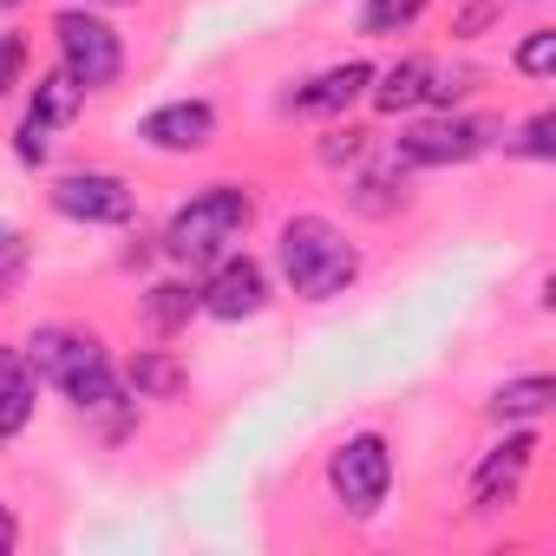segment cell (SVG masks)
Listing matches in <instances>:
<instances>
[{
  "label": "cell",
  "mask_w": 556,
  "mask_h": 556,
  "mask_svg": "<svg viewBox=\"0 0 556 556\" xmlns=\"http://www.w3.org/2000/svg\"><path fill=\"white\" fill-rule=\"evenodd\" d=\"M27 86V34H0V99Z\"/></svg>",
  "instance_id": "603a6c76"
},
{
  "label": "cell",
  "mask_w": 556,
  "mask_h": 556,
  "mask_svg": "<svg viewBox=\"0 0 556 556\" xmlns=\"http://www.w3.org/2000/svg\"><path fill=\"white\" fill-rule=\"evenodd\" d=\"M79 118H86V86H79L66 66L40 73L34 92H27V112H21V125H14V157H21L27 170H47L53 151H60V138H66Z\"/></svg>",
  "instance_id": "8992f818"
},
{
  "label": "cell",
  "mask_w": 556,
  "mask_h": 556,
  "mask_svg": "<svg viewBox=\"0 0 556 556\" xmlns=\"http://www.w3.org/2000/svg\"><path fill=\"white\" fill-rule=\"evenodd\" d=\"M0 8H21V0H0Z\"/></svg>",
  "instance_id": "83f0119b"
},
{
  "label": "cell",
  "mask_w": 556,
  "mask_h": 556,
  "mask_svg": "<svg viewBox=\"0 0 556 556\" xmlns=\"http://www.w3.org/2000/svg\"><path fill=\"white\" fill-rule=\"evenodd\" d=\"M79 8H131V0H79Z\"/></svg>",
  "instance_id": "4316f807"
},
{
  "label": "cell",
  "mask_w": 556,
  "mask_h": 556,
  "mask_svg": "<svg viewBox=\"0 0 556 556\" xmlns=\"http://www.w3.org/2000/svg\"><path fill=\"white\" fill-rule=\"evenodd\" d=\"M21 354H27V367H34V374H40L73 413H86V419H112V432L125 426L131 393H125V374H118V361H112V348H105L99 328L47 321V328H34V334L21 341Z\"/></svg>",
  "instance_id": "6da1fadb"
},
{
  "label": "cell",
  "mask_w": 556,
  "mask_h": 556,
  "mask_svg": "<svg viewBox=\"0 0 556 556\" xmlns=\"http://www.w3.org/2000/svg\"><path fill=\"white\" fill-rule=\"evenodd\" d=\"M328 497L348 517H380V504L393 497V439L387 432H348L328 452Z\"/></svg>",
  "instance_id": "52a82bcc"
},
{
  "label": "cell",
  "mask_w": 556,
  "mask_h": 556,
  "mask_svg": "<svg viewBox=\"0 0 556 556\" xmlns=\"http://www.w3.org/2000/svg\"><path fill=\"white\" fill-rule=\"evenodd\" d=\"M432 66H439V60H426V53H406V60H393V66H374V86H367L374 112H387V118L419 112L426 92H432Z\"/></svg>",
  "instance_id": "9a60e30c"
},
{
  "label": "cell",
  "mask_w": 556,
  "mask_h": 556,
  "mask_svg": "<svg viewBox=\"0 0 556 556\" xmlns=\"http://www.w3.org/2000/svg\"><path fill=\"white\" fill-rule=\"evenodd\" d=\"M497 138H504V118L445 105V112H426V118L400 125V138H387L380 151L400 170H458V164H478L484 151H497Z\"/></svg>",
  "instance_id": "277c9868"
},
{
  "label": "cell",
  "mask_w": 556,
  "mask_h": 556,
  "mask_svg": "<svg viewBox=\"0 0 556 556\" xmlns=\"http://www.w3.org/2000/svg\"><path fill=\"white\" fill-rule=\"evenodd\" d=\"M536 452H543V432H536V426H504V439L471 465L465 504H471V510H504V504H517V491H523Z\"/></svg>",
  "instance_id": "30bf717a"
},
{
  "label": "cell",
  "mask_w": 556,
  "mask_h": 556,
  "mask_svg": "<svg viewBox=\"0 0 556 556\" xmlns=\"http://www.w3.org/2000/svg\"><path fill=\"white\" fill-rule=\"evenodd\" d=\"M374 144H380V138H374L367 125H334V131H328V138L315 144V157H321L328 170H354V164H361V157H367Z\"/></svg>",
  "instance_id": "44dd1931"
},
{
  "label": "cell",
  "mask_w": 556,
  "mask_h": 556,
  "mask_svg": "<svg viewBox=\"0 0 556 556\" xmlns=\"http://www.w3.org/2000/svg\"><path fill=\"white\" fill-rule=\"evenodd\" d=\"M47 210L66 223H86V229H125L138 216V190H131V177L86 164V170H60L47 184Z\"/></svg>",
  "instance_id": "9c48e42d"
},
{
  "label": "cell",
  "mask_w": 556,
  "mask_h": 556,
  "mask_svg": "<svg viewBox=\"0 0 556 556\" xmlns=\"http://www.w3.org/2000/svg\"><path fill=\"white\" fill-rule=\"evenodd\" d=\"M367 86H374V60H334V66L295 79L282 92V112L289 118H348L367 99Z\"/></svg>",
  "instance_id": "8fae6325"
},
{
  "label": "cell",
  "mask_w": 556,
  "mask_h": 556,
  "mask_svg": "<svg viewBox=\"0 0 556 556\" xmlns=\"http://www.w3.org/2000/svg\"><path fill=\"white\" fill-rule=\"evenodd\" d=\"M53 53L86 86V99L92 92H112L125 79V40L105 21V8H79V0H66V8L53 14Z\"/></svg>",
  "instance_id": "5b68a950"
},
{
  "label": "cell",
  "mask_w": 556,
  "mask_h": 556,
  "mask_svg": "<svg viewBox=\"0 0 556 556\" xmlns=\"http://www.w3.org/2000/svg\"><path fill=\"white\" fill-rule=\"evenodd\" d=\"M197 321V282L177 268V275H157V282L138 289V328L151 341H177L184 328Z\"/></svg>",
  "instance_id": "5bb4252c"
},
{
  "label": "cell",
  "mask_w": 556,
  "mask_h": 556,
  "mask_svg": "<svg viewBox=\"0 0 556 556\" xmlns=\"http://www.w3.org/2000/svg\"><path fill=\"white\" fill-rule=\"evenodd\" d=\"M361 242H348V229L321 210H295L275 223V275L289 282L295 302H334L361 282Z\"/></svg>",
  "instance_id": "3957f363"
},
{
  "label": "cell",
  "mask_w": 556,
  "mask_h": 556,
  "mask_svg": "<svg viewBox=\"0 0 556 556\" xmlns=\"http://www.w3.org/2000/svg\"><path fill=\"white\" fill-rule=\"evenodd\" d=\"M497 14H504V0H465V8L452 14V34H458V40H478Z\"/></svg>",
  "instance_id": "cb8c5ba5"
},
{
  "label": "cell",
  "mask_w": 556,
  "mask_h": 556,
  "mask_svg": "<svg viewBox=\"0 0 556 556\" xmlns=\"http://www.w3.org/2000/svg\"><path fill=\"white\" fill-rule=\"evenodd\" d=\"M14 536H21V523H14V510L0 504V549H14Z\"/></svg>",
  "instance_id": "d4e9b609"
},
{
  "label": "cell",
  "mask_w": 556,
  "mask_h": 556,
  "mask_svg": "<svg viewBox=\"0 0 556 556\" xmlns=\"http://www.w3.org/2000/svg\"><path fill=\"white\" fill-rule=\"evenodd\" d=\"M34 406H40V374L27 367L21 348H0V445L34 426Z\"/></svg>",
  "instance_id": "2e32d148"
},
{
  "label": "cell",
  "mask_w": 556,
  "mask_h": 556,
  "mask_svg": "<svg viewBox=\"0 0 556 556\" xmlns=\"http://www.w3.org/2000/svg\"><path fill=\"white\" fill-rule=\"evenodd\" d=\"M426 14H432V0H361L354 27H361V40H400V34H413Z\"/></svg>",
  "instance_id": "d6986e66"
},
{
  "label": "cell",
  "mask_w": 556,
  "mask_h": 556,
  "mask_svg": "<svg viewBox=\"0 0 556 556\" xmlns=\"http://www.w3.org/2000/svg\"><path fill=\"white\" fill-rule=\"evenodd\" d=\"M255 216H262V203H255L249 184H229V177H223V184H203V190H190V197L164 216L157 255H164L170 268L197 275V268H210L216 255L242 249L249 229H255Z\"/></svg>",
  "instance_id": "7a4b0ae2"
},
{
  "label": "cell",
  "mask_w": 556,
  "mask_h": 556,
  "mask_svg": "<svg viewBox=\"0 0 556 556\" xmlns=\"http://www.w3.org/2000/svg\"><path fill=\"white\" fill-rule=\"evenodd\" d=\"M197 275H203V282H197V315H203V321L242 328V321H255V315L275 302V275H268V262L249 255V249H229V255H216V262L197 268Z\"/></svg>",
  "instance_id": "ba28073f"
},
{
  "label": "cell",
  "mask_w": 556,
  "mask_h": 556,
  "mask_svg": "<svg viewBox=\"0 0 556 556\" xmlns=\"http://www.w3.org/2000/svg\"><path fill=\"white\" fill-rule=\"evenodd\" d=\"M497 144H504V157H523V164H549V157H556V112H549V105H543V112H530V118H523L517 131H504Z\"/></svg>",
  "instance_id": "ffe728a7"
},
{
  "label": "cell",
  "mask_w": 556,
  "mask_h": 556,
  "mask_svg": "<svg viewBox=\"0 0 556 556\" xmlns=\"http://www.w3.org/2000/svg\"><path fill=\"white\" fill-rule=\"evenodd\" d=\"M406 177H413V170H400V164L374 144V151L354 164V177H348V203H354L361 216L387 223V216H400V210L413 203V197H406Z\"/></svg>",
  "instance_id": "4fadbf2b"
},
{
  "label": "cell",
  "mask_w": 556,
  "mask_h": 556,
  "mask_svg": "<svg viewBox=\"0 0 556 556\" xmlns=\"http://www.w3.org/2000/svg\"><path fill=\"white\" fill-rule=\"evenodd\" d=\"M125 393L131 400H184L190 393V367L170 354V348H138L131 354V367H125Z\"/></svg>",
  "instance_id": "e0dca14e"
},
{
  "label": "cell",
  "mask_w": 556,
  "mask_h": 556,
  "mask_svg": "<svg viewBox=\"0 0 556 556\" xmlns=\"http://www.w3.org/2000/svg\"><path fill=\"white\" fill-rule=\"evenodd\" d=\"M14 249H27V242L14 236V223H0V255H14Z\"/></svg>",
  "instance_id": "484cf974"
},
{
  "label": "cell",
  "mask_w": 556,
  "mask_h": 556,
  "mask_svg": "<svg viewBox=\"0 0 556 556\" xmlns=\"http://www.w3.org/2000/svg\"><path fill=\"white\" fill-rule=\"evenodd\" d=\"M138 144L151 157H197L216 144V105L210 99H164L138 118Z\"/></svg>",
  "instance_id": "7c38bea8"
},
{
  "label": "cell",
  "mask_w": 556,
  "mask_h": 556,
  "mask_svg": "<svg viewBox=\"0 0 556 556\" xmlns=\"http://www.w3.org/2000/svg\"><path fill=\"white\" fill-rule=\"evenodd\" d=\"M510 66H517L523 79H549V73H556V27H530V34L510 47Z\"/></svg>",
  "instance_id": "7402d4cb"
},
{
  "label": "cell",
  "mask_w": 556,
  "mask_h": 556,
  "mask_svg": "<svg viewBox=\"0 0 556 556\" xmlns=\"http://www.w3.org/2000/svg\"><path fill=\"white\" fill-rule=\"evenodd\" d=\"M549 406H556V380H549V374L497 380V387H491V400H484V413H491L497 426H536Z\"/></svg>",
  "instance_id": "ac0fdd59"
}]
</instances>
